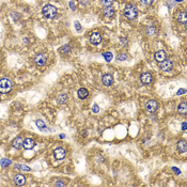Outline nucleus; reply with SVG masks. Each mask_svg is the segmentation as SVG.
<instances>
[{
    "label": "nucleus",
    "mask_w": 187,
    "mask_h": 187,
    "mask_svg": "<svg viewBox=\"0 0 187 187\" xmlns=\"http://www.w3.org/2000/svg\"><path fill=\"white\" fill-rule=\"evenodd\" d=\"M58 13V10H57V8L53 4H45L42 9V14L43 16L47 18V19H53L55 18Z\"/></svg>",
    "instance_id": "1"
},
{
    "label": "nucleus",
    "mask_w": 187,
    "mask_h": 187,
    "mask_svg": "<svg viewBox=\"0 0 187 187\" xmlns=\"http://www.w3.org/2000/svg\"><path fill=\"white\" fill-rule=\"evenodd\" d=\"M123 13H124L125 18L128 20H133L138 16V10L134 4H127L124 8V12Z\"/></svg>",
    "instance_id": "2"
},
{
    "label": "nucleus",
    "mask_w": 187,
    "mask_h": 187,
    "mask_svg": "<svg viewBox=\"0 0 187 187\" xmlns=\"http://www.w3.org/2000/svg\"><path fill=\"white\" fill-rule=\"evenodd\" d=\"M12 88H13V85H12V81H11L10 79L8 78L0 79V93H2V94L9 93L12 90Z\"/></svg>",
    "instance_id": "3"
},
{
    "label": "nucleus",
    "mask_w": 187,
    "mask_h": 187,
    "mask_svg": "<svg viewBox=\"0 0 187 187\" xmlns=\"http://www.w3.org/2000/svg\"><path fill=\"white\" fill-rule=\"evenodd\" d=\"M89 40H90V43L92 45H99V43L102 42V34L99 31H94L90 34Z\"/></svg>",
    "instance_id": "4"
},
{
    "label": "nucleus",
    "mask_w": 187,
    "mask_h": 187,
    "mask_svg": "<svg viewBox=\"0 0 187 187\" xmlns=\"http://www.w3.org/2000/svg\"><path fill=\"white\" fill-rule=\"evenodd\" d=\"M159 67H161V71L169 72V71H171V70L173 69V62H172L171 60H169V59H167V58H166L164 61L159 62Z\"/></svg>",
    "instance_id": "5"
},
{
    "label": "nucleus",
    "mask_w": 187,
    "mask_h": 187,
    "mask_svg": "<svg viewBox=\"0 0 187 187\" xmlns=\"http://www.w3.org/2000/svg\"><path fill=\"white\" fill-rule=\"evenodd\" d=\"M157 108H158V103L157 101H155V99H150V101H148V102L145 103V109H147L149 112H151V113L156 111Z\"/></svg>",
    "instance_id": "6"
},
{
    "label": "nucleus",
    "mask_w": 187,
    "mask_h": 187,
    "mask_svg": "<svg viewBox=\"0 0 187 187\" xmlns=\"http://www.w3.org/2000/svg\"><path fill=\"white\" fill-rule=\"evenodd\" d=\"M46 62H47V56H46L45 54H38V55L34 57V63H35L38 66L45 65Z\"/></svg>",
    "instance_id": "7"
},
{
    "label": "nucleus",
    "mask_w": 187,
    "mask_h": 187,
    "mask_svg": "<svg viewBox=\"0 0 187 187\" xmlns=\"http://www.w3.org/2000/svg\"><path fill=\"white\" fill-rule=\"evenodd\" d=\"M152 80H153V77H152L151 73L145 72L140 75V81H141L143 85H150L152 82Z\"/></svg>",
    "instance_id": "8"
},
{
    "label": "nucleus",
    "mask_w": 187,
    "mask_h": 187,
    "mask_svg": "<svg viewBox=\"0 0 187 187\" xmlns=\"http://www.w3.org/2000/svg\"><path fill=\"white\" fill-rule=\"evenodd\" d=\"M65 155H66V152L63 148H57L55 149V151H54V156H55V158L58 159V161L63 159V158L65 157Z\"/></svg>",
    "instance_id": "9"
},
{
    "label": "nucleus",
    "mask_w": 187,
    "mask_h": 187,
    "mask_svg": "<svg viewBox=\"0 0 187 187\" xmlns=\"http://www.w3.org/2000/svg\"><path fill=\"white\" fill-rule=\"evenodd\" d=\"M102 82L105 87H110L113 83V76L110 74H105L102 76Z\"/></svg>",
    "instance_id": "10"
},
{
    "label": "nucleus",
    "mask_w": 187,
    "mask_h": 187,
    "mask_svg": "<svg viewBox=\"0 0 187 187\" xmlns=\"http://www.w3.org/2000/svg\"><path fill=\"white\" fill-rule=\"evenodd\" d=\"M115 9L112 7H105L104 8V10H103V15L107 18H112V17L115 16Z\"/></svg>",
    "instance_id": "11"
},
{
    "label": "nucleus",
    "mask_w": 187,
    "mask_h": 187,
    "mask_svg": "<svg viewBox=\"0 0 187 187\" xmlns=\"http://www.w3.org/2000/svg\"><path fill=\"white\" fill-rule=\"evenodd\" d=\"M34 145H35V142L31 138H26L23 141V148H25L26 150H31L34 148Z\"/></svg>",
    "instance_id": "12"
},
{
    "label": "nucleus",
    "mask_w": 187,
    "mask_h": 187,
    "mask_svg": "<svg viewBox=\"0 0 187 187\" xmlns=\"http://www.w3.org/2000/svg\"><path fill=\"white\" fill-rule=\"evenodd\" d=\"M154 58L157 62H161V61H164V60L167 58V54H166L165 50H158V51L155 53Z\"/></svg>",
    "instance_id": "13"
},
{
    "label": "nucleus",
    "mask_w": 187,
    "mask_h": 187,
    "mask_svg": "<svg viewBox=\"0 0 187 187\" xmlns=\"http://www.w3.org/2000/svg\"><path fill=\"white\" fill-rule=\"evenodd\" d=\"M25 182H26V177H24L23 174H16V175L14 177V183L16 184L17 186L24 185Z\"/></svg>",
    "instance_id": "14"
},
{
    "label": "nucleus",
    "mask_w": 187,
    "mask_h": 187,
    "mask_svg": "<svg viewBox=\"0 0 187 187\" xmlns=\"http://www.w3.org/2000/svg\"><path fill=\"white\" fill-rule=\"evenodd\" d=\"M177 20L180 24H183V25H186L187 24V14L186 12H180V13L177 15Z\"/></svg>",
    "instance_id": "15"
},
{
    "label": "nucleus",
    "mask_w": 187,
    "mask_h": 187,
    "mask_svg": "<svg viewBox=\"0 0 187 187\" xmlns=\"http://www.w3.org/2000/svg\"><path fill=\"white\" fill-rule=\"evenodd\" d=\"M187 150V142L186 140H180L177 142V151L180 153H186Z\"/></svg>",
    "instance_id": "16"
},
{
    "label": "nucleus",
    "mask_w": 187,
    "mask_h": 187,
    "mask_svg": "<svg viewBox=\"0 0 187 187\" xmlns=\"http://www.w3.org/2000/svg\"><path fill=\"white\" fill-rule=\"evenodd\" d=\"M23 139L20 137H16L14 139L13 141H12V145H13V148L17 149V150H19L20 148H23Z\"/></svg>",
    "instance_id": "17"
},
{
    "label": "nucleus",
    "mask_w": 187,
    "mask_h": 187,
    "mask_svg": "<svg viewBox=\"0 0 187 187\" xmlns=\"http://www.w3.org/2000/svg\"><path fill=\"white\" fill-rule=\"evenodd\" d=\"M77 95L80 99H85L86 97H88L89 95V91L86 88H80L77 92Z\"/></svg>",
    "instance_id": "18"
},
{
    "label": "nucleus",
    "mask_w": 187,
    "mask_h": 187,
    "mask_svg": "<svg viewBox=\"0 0 187 187\" xmlns=\"http://www.w3.org/2000/svg\"><path fill=\"white\" fill-rule=\"evenodd\" d=\"M177 112L181 115H186L187 112V104L186 102H182L177 106Z\"/></svg>",
    "instance_id": "19"
},
{
    "label": "nucleus",
    "mask_w": 187,
    "mask_h": 187,
    "mask_svg": "<svg viewBox=\"0 0 187 187\" xmlns=\"http://www.w3.org/2000/svg\"><path fill=\"white\" fill-rule=\"evenodd\" d=\"M71 50H72V47L70 45H63L59 48V51L62 54H70Z\"/></svg>",
    "instance_id": "20"
},
{
    "label": "nucleus",
    "mask_w": 187,
    "mask_h": 187,
    "mask_svg": "<svg viewBox=\"0 0 187 187\" xmlns=\"http://www.w3.org/2000/svg\"><path fill=\"white\" fill-rule=\"evenodd\" d=\"M58 102L60 103V104H65L66 102H67V99H69V96L66 95L65 93H62V94H60L59 96H58Z\"/></svg>",
    "instance_id": "21"
},
{
    "label": "nucleus",
    "mask_w": 187,
    "mask_h": 187,
    "mask_svg": "<svg viewBox=\"0 0 187 187\" xmlns=\"http://www.w3.org/2000/svg\"><path fill=\"white\" fill-rule=\"evenodd\" d=\"M35 124H36V126H38V128L39 129H41V131H45V128H46V124L44 123V121L43 120H36L35 121Z\"/></svg>",
    "instance_id": "22"
},
{
    "label": "nucleus",
    "mask_w": 187,
    "mask_h": 187,
    "mask_svg": "<svg viewBox=\"0 0 187 187\" xmlns=\"http://www.w3.org/2000/svg\"><path fill=\"white\" fill-rule=\"evenodd\" d=\"M11 163H12V161H11L10 159H8V158H2V159L0 161V166L2 168H7L10 166Z\"/></svg>",
    "instance_id": "23"
},
{
    "label": "nucleus",
    "mask_w": 187,
    "mask_h": 187,
    "mask_svg": "<svg viewBox=\"0 0 187 187\" xmlns=\"http://www.w3.org/2000/svg\"><path fill=\"white\" fill-rule=\"evenodd\" d=\"M155 33H156V29H155L154 26H149L147 28V34L150 36L152 35H155Z\"/></svg>",
    "instance_id": "24"
},
{
    "label": "nucleus",
    "mask_w": 187,
    "mask_h": 187,
    "mask_svg": "<svg viewBox=\"0 0 187 187\" xmlns=\"http://www.w3.org/2000/svg\"><path fill=\"white\" fill-rule=\"evenodd\" d=\"M103 57L105 58V60L107 61V62H110L112 60V54L110 53V51H106V53H103Z\"/></svg>",
    "instance_id": "25"
},
{
    "label": "nucleus",
    "mask_w": 187,
    "mask_h": 187,
    "mask_svg": "<svg viewBox=\"0 0 187 187\" xmlns=\"http://www.w3.org/2000/svg\"><path fill=\"white\" fill-rule=\"evenodd\" d=\"M128 59H129V56H128V55H125V54H122V55L117 56V60H118V61H126V60Z\"/></svg>",
    "instance_id": "26"
},
{
    "label": "nucleus",
    "mask_w": 187,
    "mask_h": 187,
    "mask_svg": "<svg viewBox=\"0 0 187 187\" xmlns=\"http://www.w3.org/2000/svg\"><path fill=\"white\" fill-rule=\"evenodd\" d=\"M18 168H19L20 171H24V172H30L31 171V168L26 166V165H20V166H18Z\"/></svg>",
    "instance_id": "27"
},
{
    "label": "nucleus",
    "mask_w": 187,
    "mask_h": 187,
    "mask_svg": "<svg viewBox=\"0 0 187 187\" xmlns=\"http://www.w3.org/2000/svg\"><path fill=\"white\" fill-rule=\"evenodd\" d=\"M102 3L105 7H111L113 3V0H102Z\"/></svg>",
    "instance_id": "28"
},
{
    "label": "nucleus",
    "mask_w": 187,
    "mask_h": 187,
    "mask_svg": "<svg viewBox=\"0 0 187 187\" xmlns=\"http://www.w3.org/2000/svg\"><path fill=\"white\" fill-rule=\"evenodd\" d=\"M140 2L142 4H145V6H150L154 2V0H140Z\"/></svg>",
    "instance_id": "29"
},
{
    "label": "nucleus",
    "mask_w": 187,
    "mask_h": 187,
    "mask_svg": "<svg viewBox=\"0 0 187 187\" xmlns=\"http://www.w3.org/2000/svg\"><path fill=\"white\" fill-rule=\"evenodd\" d=\"M92 111H93V113H99V107L97 104H94V105H93V107H92Z\"/></svg>",
    "instance_id": "30"
},
{
    "label": "nucleus",
    "mask_w": 187,
    "mask_h": 187,
    "mask_svg": "<svg viewBox=\"0 0 187 187\" xmlns=\"http://www.w3.org/2000/svg\"><path fill=\"white\" fill-rule=\"evenodd\" d=\"M74 25H75V28L77 31H80V30H81V26H80V23H79V22L76 20L75 23H74Z\"/></svg>",
    "instance_id": "31"
},
{
    "label": "nucleus",
    "mask_w": 187,
    "mask_h": 187,
    "mask_svg": "<svg viewBox=\"0 0 187 187\" xmlns=\"http://www.w3.org/2000/svg\"><path fill=\"white\" fill-rule=\"evenodd\" d=\"M185 93H186V90H185V89H180V90H177V95H183Z\"/></svg>",
    "instance_id": "32"
},
{
    "label": "nucleus",
    "mask_w": 187,
    "mask_h": 187,
    "mask_svg": "<svg viewBox=\"0 0 187 187\" xmlns=\"http://www.w3.org/2000/svg\"><path fill=\"white\" fill-rule=\"evenodd\" d=\"M171 170H173L174 173L177 174V175H179V174H181V170L179 169V168H177V167H172V168H171Z\"/></svg>",
    "instance_id": "33"
},
{
    "label": "nucleus",
    "mask_w": 187,
    "mask_h": 187,
    "mask_svg": "<svg viewBox=\"0 0 187 187\" xmlns=\"http://www.w3.org/2000/svg\"><path fill=\"white\" fill-rule=\"evenodd\" d=\"M56 186H65V183H63L62 181H57L56 183H55Z\"/></svg>",
    "instance_id": "34"
},
{
    "label": "nucleus",
    "mask_w": 187,
    "mask_h": 187,
    "mask_svg": "<svg viewBox=\"0 0 187 187\" xmlns=\"http://www.w3.org/2000/svg\"><path fill=\"white\" fill-rule=\"evenodd\" d=\"M70 7L72 9L73 11L75 10V3H74V1H70Z\"/></svg>",
    "instance_id": "35"
},
{
    "label": "nucleus",
    "mask_w": 187,
    "mask_h": 187,
    "mask_svg": "<svg viewBox=\"0 0 187 187\" xmlns=\"http://www.w3.org/2000/svg\"><path fill=\"white\" fill-rule=\"evenodd\" d=\"M186 126H187V124H186V122H183V123H182V131H186L187 128H186Z\"/></svg>",
    "instance_id": "36"
},
{
    "label": "nucleus",
    "mask_w": 187,
    "mask_h": 187,
    "mask_svg": "<svg viewBox=\"0 0 187 187\" xmlns=\"http://www.w3.org/2000/svg\"><path fill=\"white\" fill-rule=\"evenodd\" d=\"M59 137L61 138V139H64V138H65V134H60Z\"/></svg>",
    "instance_id": "37"
},
{
    "label": "nucleus",
    "mask_w": 187,
    "mask_h": 187,
    "mask_svg": "<svg viewBox=\"0 0 187 187\" xmlns=\"http://www.w3.org/2000/svg\"><path fill=\"white\" fill-rule=\"evenodd\" d=\"M175 1H177V2H182L183 0H175Z\"/></svg>",
    "instance_id": "38"
}]
</instances>
